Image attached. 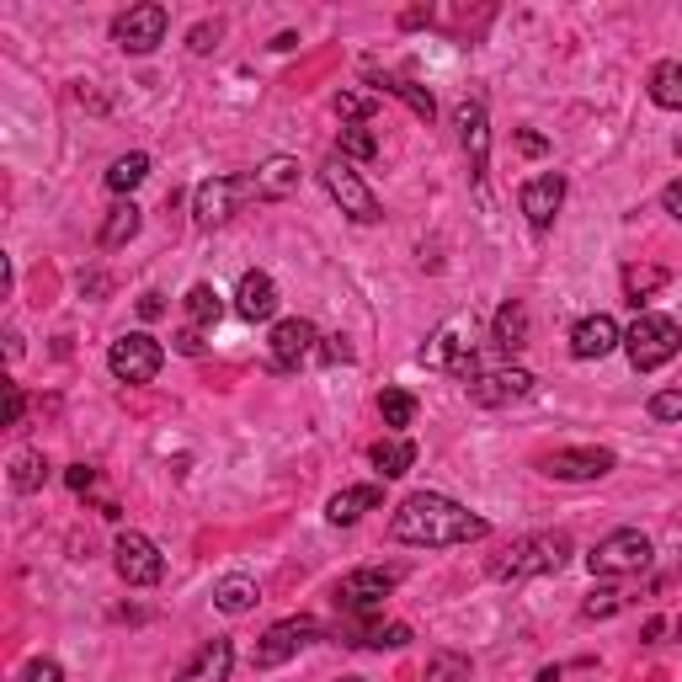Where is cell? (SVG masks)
<instances>
[{"label":"cell","mask_w":682,"mask_h":682,"mask_svg":"<svg viewBox=\"0 0 682 682\" xmlns=\"http://www.w3.org/2000/svg\"><path fill=\"white\" fill-rule=\"evenodd\" d=\"M496 347H506V353H517V347H528V309H523L517 298L496 309Z\"/></svg>","instance_id":"cell-28"},{"label":"cell","mask_w":682,"mask_h":682,"mask_svg":"<svg viewBox=\"0 0 682 682\" xmlns=\"http://www.w3.org/2000/svg\"><path fill=\"white\" fill-rule=\"evenodd\" d=\"M251 198H262V192H256V177H213L192 192V219H198L203 230H213V224L235 219Z\"/></svg>","instance_id":"cell-4"},{"label":"cell","mask_w":682,"mask_h":682,"mask_svg":"<svg viewBox=\"0 0 682 682\" xmlns=\"http://www.w3.org/2000/svg\"><path fill=\"white\" fill-rule=\"evenodd\" d=\"M321 357H326V363H353V347H347V336H321Z\"/></svg>","instance_id":"cell-41"},{"label":"cell","mask_w":682,"mask_h":682,"mask_svg":"<svg viewBox=\"0 0 682 682\" xmlns=\"http://www.w3.org/2000/svg\"><path fill=\"white\" fill-rule=\"evenodd\" d=\"M661 203H667V213H678V219H682V181H667Z\"/></svg>","instance_id":"cell-47"},{"label":"cell","mask_w":682,"mask_h":682,"mask_svg":"<svg viewBox=\"0 0 682 682\" xmlns=\"http://www.w3.org/2000/svg\"><path fill=\"white\" fill-rule=\"evenodd\" d=\"M256 602H262V592H256V581H251V576H224V581L213 587V608H219V613H230V619H235V613H251Z\"/></svg>","instance_id":"cell-22"},{"label":"cell","mask_w":682,"mask_h":682,"mask_svg":"<svg viewBox=\"0 0 682 682\" xmlns=\"http://www.w3.org/2000/svg\"><path fill=\"white\" fill-rule=\"evenodd\" d=\"M374 86L379 91H389V96H400V102H406V107H411L416 118H438V102H432V91L427 86H416V81H400V75H374Z\"/></svg>","instance_id":"cell-25"},{"label":"cell","mask_w":682,"mask_h":682,"mask_svg":"<svg viewBox=\"0 0 682 682\" xmlns=\"http://www.w3.org/2000/svg\"><path fill=\"white\" fill-rule=\"evenodd\" d=\"M517 149H523V155H544V134H517Z\"/></svg>","instance_id":"cell-48"},{"label":"cell","mask_w":682,"mask_h":682,"mask_svg":"<svg viewBox=\"0 0 682 682\" xmlns=\"http://www.w3.org/2000/svg\"><path fill=\"white\" fill-rule=\"evenodd\" d=\"M400 565H363V570H353L342 587H336V602L347 608V613H368L379 597H389L395 587H400Z\"/></svg>","instance_id":"cell-11"},{"label":"cell","mask_w":682,"mask_h":682,"mask_svg":"<svg viewBox=\"0 0 682 682\" xmlns=\"http://www.w3.org/2000/svg\"><path fill=\"white\" fill-rule=\"evenodd\" d=\"M256 192L262 198H288V192H298V160H288V155H277V160H267L262 171H256Z\"/></svg>","instance_id":"cell-24"},{"label":"cell","mask_w":682,"mask_h":682,"mask_svg":"<svg viewBox=\"0 0 682 682\" xmlns=\"http://www.w3.org/2000/svg\"><path fill=\"white\" fill-rule=\"evenodd\" d=\"M230 667H235V646L230 640H208L192 651V661L177 672V682H230Z\"/></svg>","instance_id":"cell-18"},{"label":"cell","mask_w":682,"mask_h":682,"mask_svg":"<svg viewBox=\"0 0 682 682\" xmlns=\"http://www.w3.org/2000/svg\"><path fill=\"white\" fill-rule=\"evenodd\" d=\"M336 149H342V160H374V155H379V139L368 134V123H342Z\"/></svg>","instance_id":"cell-30"},{"label":"cell","mask_w":682,"mask_h":682,"mask_svg":"<svg viewBox=\"0 0 682 682\" xmlns=\"http://www.w3.org/2000/svg\"><path fill=\"white\" fill-rule=\"evenodd\" d=\"M22 682H64V667L60 661H49V655H38L22 667Z\"/></svg>","instance_id":"cell-40"},{"label":"cell","mask_w":682,"mask_h":682,"mask_svg":"<svg viewBox=\"0 0 682 682\" xmlns=\"http://www.w3.org/2000/svg\"><path fill=\"white\" fill-rule=\"evenodd\" d=\"M570 560V538L565 534H534V538H517L506 555L491 560V576L496 581H528V576H555Z\"/></svg>","instance_id":"cell-2"},{"label":"cell","mask_w":682,"mask_h":682,"mask_svg":"<svg viewBox=\"0 0 682 682\" xmlns=\"http://www.w3.org/2000/svg\"><path fill=\"white\" fill-rule=\"evenodd\" d=\"M421 363H427V368H448V374H459V379H475L480 363H475V342H470L464 321H453V326L438 330V336L421 347Z\"/></svg>","instance_id":"cell-10"},{"label":"cell","mask_w":682,"mask_h":682,"mask_svg":"<svg viewBox=\"0 0 682 682\" xmlns=\"http://www.w3.org/2000/svg\"><path fill=\"white\" fill-rule=\"evenodd\" d=\"M661 283H667V272L661 267H623V294H629L634 309H640V298H651Z\"/></svg>","instance_id":"cell-36"},{"label":"cell","mask_w":682,"mask_h":682,"mask_svg":"<svg viewBox=\"0 0 682 682\" xmlns=\"http://www.w3.org/2000/svg\"><path fill=\"white\" fill-rule=\"evenodd\" d=\"M43 480H49V459L32 453V448H22V453L11 459V485H17V491H38Z\"/></svg>","instance_id":"cell-32"},{"label":"cell","mask_w":682,"mask_h":682,"mask_svg":"<svg viewBox=\"0 0 682 682\" xmlns=\"http://www.w3.org/2000/svg\"><path fill=\"white\" fill-rule=\"evenodd\" d=\"M171 342H177V353H187V357H198V353H203V330H198V326L177 330V336H171Z\"/></svg>","instance_id":"cell-42"},{"label":"cell","mask_w":682,"mask_h":682,"mask_svg":"<svg viewBox=\"0 0 682 682\" xmlns=\"http://www.w3.org/2000/svg\"><path fill=\"white\" fill-rule=\"evenodd\" d=\"M187 315H192V326H219V315H224V304H219V294L208 288V283H192L187 288Z\"/></svg>","instance_id":"cell-31"},{"label":"cell","mask_w":682,"mask_h":682,"mask_svg":"<svg viewBox=\"0 0 682 682\" xmlns=\"http://www.w3.org/2000/svg\"><path fill=\"white\" fill-rule=\"evenodd\" d=\"M613 347H623V330L613 315H587L581 326L570 330V353L581 357V363H592V357H608Z\"/></svg>","instance_id":"cell-17"},{"label":"cell","mask_w":682,"mask_h":682,"mask_svg":"<svg viewBox=\"0 0 682 682\" xmlns=\"http://www.w3.org/2000/svg\"><path fill=\"white\" fill-rule=\"evenodd\" d=\"M336 118L342 123H368L374 113H379V96H363V91H336Z\"/></svg>","instance_id":"cell-35"},{"label":"cell","mask_w":682,"mask_h":682,"mask_svg":"<svg viewBox=\"0 0 682 682\" xmlns=\"http://www.w3.org/2000/svg\"><path fill=\"white\" fill-rule=\"evenodd\" d=\"M651 102L667 113H682V60H667L651 70Z\"/></svg>","instance_id":"cell-26"},{"label":"cell","mask_w":682,"mask_h":682,"mask_svg":"<svg viewBox=\"0 0 682 682\" xmlns=\"http://www.w3.org/2000/svg\"><path fill=\"white\" fill-rule=\"evenodd\" d=\"M623 353L634 363V374H651V368H661V363H672V357L682 353V326L646 309L634 326L623 330Z\"/></svg>","instance_id":"cell-3"},{"label":"cell","mask_w":682,"mask_h":682,"mask_svg":"<svg viewBox=\"0 0 682 682\" xmlns=\"http://www.w3.org/2000/svg\"><path fill=\"white\" fill-rule=\"evenodd\" d=\"M389 534L416 549H448V544H475L491 534V523L475 517L470 506L448 502L438 491H416L411 502H400V512L389 517Z\"/></svg>","instance_id":"cell-1"},{"label":"cell","mask_w":682,"mask_h":682,"mask_svg":"<svg viewBox=\"0 0 682 682\" xmlns=\"http://www.w3.org/2000/svg\"><path fill=\"white\" fill-rule=\"evenodd\" d=\"M171 28V11L166 6H128L118 22H113V38H118L123 54H149V49H160V38Z\"/></svg>","instance_id":"cell-8"},{"label":"cell","mask_w":682,"mask_h":682,"mask_svg":"<svg viewBox=\"0 0 682 682\" xmlns=\"http://www.w3.org/2000/svg\"><path fill=\"white\" fill-rule=\"evenodd\" d=\"M315 342H321V330L309 326V321H277V326H272V363H277L283 374H294L298 363L315 353Z\"/></svg>","instance_id":"cell-16"},{"label":"cell","mask_w":682,"mask_h":682,"mask_svg":"<svg viewBox=\"0 0 682 682\" xmlns=\"http://www.w3.org/2000/svg\"><path fill=\"white\" fill-rule=\"evenodd\" d=\"M587 565H592V576H640L651 565V538L640 528H619L587 555Z\"/></svg>","instance_id":"cell-6"},{"label":"cell","mask_w":682,"mask_h":682,"mask_svg":"<svg viewBox=\"0 0 682 682\" xmlns=\"http://www.w3.org/2000/svg\"><path fill=\"white\" fill-rule=\"evenodd\" d=\"M160 363H166V347L149 330H128V336L113 342V353H107V368L118 374L123 385H149L160 374Z\"/></svg>","instance_id":"cell-7"},{"label":"cell","mask_w":682,"mask_h":682,"mask_svg":"<svg viewBox=\"0 0 682 682\" xmlns=\"http://www.w3.org/2000/svg\"><path fill=\"white\" fill-rule=\"evenodd\" d=\"M139 315H145V321H160V315H166V298L145 294V298H139Z\"/></svg>","instance_id":"cell-46"},{"label":"cell","mask_w":682,"mask_h":682,"mask_svg":"<svg viewBox=\"0 0 682 682\" xmlns=\"http://www.w3.org/2000/svg\"><path fill=\"white\" fill-rule=\"evenodd\" d=\"M213 43H219V22H213V28H208V22H203V28L192 32V54H208Z\"/></svg>","instance_id":"cell-44"},{"label":"cell","mask_w":682,"mask_h":682,"mask_svg":"<svg viewBox=\"0 0 682 682\" xmlns=\"http://www.w3.org/2000/svg\"><path fill=\"white\" fill-rule=\"evenodd\" d=\"M235 309H240V321H272L277 315V283H272L267 272H245L240 277V288H235Z\"/></svg>","instance_id":"cell-19"},{"label":"cell","mask_w":682,"mask_h":682,"mask_svg":"<svg viewBox=\"0 0 682 682\" xmlns=\"http://www.w3.org/2000/svg\"><path fill=\"white\" fill-rule=\"evenodd\" d=\"M619 608H623V597L613 592V587H597V592L581 602V613H587V619H613Z\"/></svg>","instance_id":"cell-37"},{"label":"cell","mask_w":682,"mask_h":682,"mask_svg":"<svg viewBox=\"0 0 682 682\" xmlns=\"http://www.w3.org/2000/svg\"><path fill=\"white\" fill-rule=\"evenodd\" d=\"M517 203H523V213H528V224H534V230H549V224H555V213H560V203H565V177H560V171H544V177L523 181Z\"/></svg>","instance_id":"cell-15"},{"label":"cell","mask_w":682,"mask_h":682,"mask_svg":"<svg viewBox=\"0 0 682 682\" xmlns=\"http://www.w3.org/2000/svg\"><path fill=\"white\" fill-rule=\"evenodd\" d=\"M411 646V623H379L374 629V651H400Z\"/></svg>","instance_id":"cell-38"},{"label":"cell","mask_w":682,"mask_h":682,"mask_svg":"<svg viewBox=\"0 0 682 682\" xmlns=\"http://www.w3.org/2000/svg\"><path fill=\"white\" fill-rule=\"evenodd\" d=\"M22 411H28V395L11 385V389H6V427H17V421H22Z\"/></svg>","instance_id":"cell-43"},{"label":"cell","mask_w":682,"mask_h":682,"mask_svg":"<svg viewBox=\"0 0 682 682\" xmlns=\"http://www.w3.org/2000/svg\"><path fill=\"white\" fill-rule=\"evenodd\" d=\"M113 565H118V576L128 581V587H155L160 570H166L160 549H155V538L134 534V528H123L118 534V544H113Z\"/></svg>","instance_id":"cell-9"},{"label":"cell","mask_w":682,"mask_h":682,"mask_svg":"<svg viewBox=\"0 0 682 682\" xmlns=\"http://www.w3.org/2000/svg\"><path fill=\"white\" fill-rule=\"evenodd\" d=\"M613 464H619V459H613L608 448H555V453L538 459V470L549 480H602Z\"/></svg>","instance_id":"cell-12"},{"label":"cell","mask_w":682,"mask_h":682,"mask_svg":"<svg viewBox=\"0 0 682 682\" xmlns=\"http://www.w3.org/2000/svg\"><path fill=\"white\" fill-rule=\"evenodd\" d=\"M651 416L655 421H682V389H661V395H651Z\"/></svg>","instance_id":"cell-39"},{"label":"cell","mask_w":682,"mask_h":682,"mask_svg":"<svg viewBox=\"0 0 682 682\" xmlns=\"http://www.w3.org/2000/svg\"><path fill=\"white\" fill-rule=\"evenodd\" d=\"M411 464H416V443H411V438H379V443H374V470H379L385 480L411 475Z\"/></svg>","instance_id":"cell-23"},{"label":"cell","mask_w":682,"mask_h":682,"mask_svg":"<svg viewBox=\"0 0 682 682\" xmlns=\"http://www.w3.org/2000/svg\"><path fill=\"white\" fill-rule=\"evenodd\" d=\"M64 480H70V491H86L91 480H96V470H91V464H70V470H64Z\"/></svg>","instance_id":"cell-45"},{"label":"cell","mask_w":682,"mask_h":682,"mask_svg":"<svg viewBox=\"0 0 682 682\" xmlns=\"http://www.w3.org/2000/svg\"><path fill=\"white\" fill-rule=\"evenodd\" d=\"M534 389V374L528 368H480L470 379V400L475 406H512Z\"/></svg>","instance_id":"cell-14"},{"label":"cell","mask_w":682,"mask_h":682,"mask_svg":"<svg viewBox=\"0 0 682 682\" xmlns=\"http://www.w3.org/2000/svg\"><path fill=\"white\" fill-rule=\"evenodd\" d=\"M379 416H385L389 432H406V427L416 421V400L406 395V389H385V395H379Z\"/></svg>","instance_id":"cell-33"},{"label":"cell","mask_w":682,"mask_h":682,"mask_svg":"<svg viewBox=\"0 0 682 682\" xmlns=\"http://www.w3.org/2000/svg\"><path fill=\"white\" fill-rule=\"evenodd\" d=\"M342 682H363V678H342Z\"/></svg>","instance_id":"cell-49"},{"label":"cell","mask_w":682,"mask_h":682,"mask_svg":"<svg viewBox=\"0 0 682 682\" xmlns=\"http://www.w3.org/2000/svg\"><path fill=\"white\" fill-rule=\"evenodd\" d=\"M321 181H326V192L342 203V213L347 219H357V224H374V219H385V208H379V198H374V187L353 171V160H342V155H330L326 166H321Z\"/></svg>","instance_id":"cell-5"},{"label":"cell","mask_w":682,"mask_h":682,"mask_svg":"<svg viewBox=\"0 0 682 682\" xmlns=\"http://www.w3.org/2000/svg\"><path fill=\"white\" fill-rule=\"evenodd\" d=\"M459 139L470 149V171H475V181H480L485 177V145H491V128H485V107H480V102H464V107H459Z\"/></svg>","instance_id":"cell-21"},{"label":"cell","mask_w":682,"mask_h":682,"mask_svg":"<svg viewBox=\"0 0 682 682\" xmlns=\"http://www.w3.org/2000/svg\"><path fill=\"white\" fill-rule=\"evenodd\" d=\"M309 640H321V623L315 619H283L272 623L267 634H262V646H256V667L262 672H272V667H283L288 655H298Z\"/></svg>","instance_id":"cell-13"},{"label":"cell","mask_w":682,"mask_h":682,"mask_svg":"<svg viewBox=\"0 0 682 682\" xmlns=\"http://www.w3.org/2000/svg\"><path fill=\"white\" fill-rule=\"evenodd\" d=\"M427 682H470V655L432 651V661H427Z\"/></svg>","instance_id":"cell-34"},{"label":"cell","mask_w":682,"mask_h":682,"mask_svg":"<svg viewBox=\"0 0 682 682\" xmlns=\"http://www.w3.org/2000/svg\"><path fill=\"white\" fill-rule=\"evenodd\" d=\"M145 177H149V155H139V149H134V155H118V160L107 166V192L128 198V192H134Z\"/></svg>","instance_id":"cell-29"},{"label":"cell","mask_w":682,"mask_h":682,"mask_svg":"<svg viewBox=\"0 0 682 682\" xmlns=\"http://www.w3.org/2000/svg\"><path fill=\"white\" fill-rule=\"evenodd\" d=\"M385 502V485H347V491H336L326 502V517L336 528H353L363 512H374V506Z\"/></svg>","instance_id":"cell-20"},{"label":"cell","mask_w":682,"mask_h":682,"mask_svg":"<svg viewBox=\"0 0 682 682\" xmlns=\"http://www.w3.org/2000/svg\"><path fill=\"white\" fill-rule=\"evenodd\" d=\"M139 235V208L134 203H118V208H107V219H102V251H118L123 240H134Z\"/></svg>","instance_id":"cell-27"}]
</instances>
